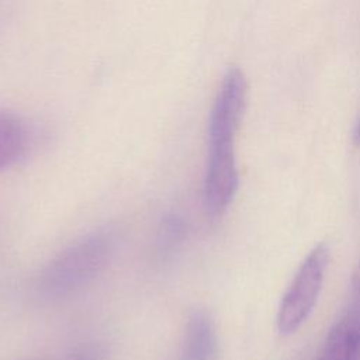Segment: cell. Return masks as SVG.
Returning a JSON list of instances; mask_svg holds the SVG:
<instances>
[{
	"label": "cell",
	"instance_id": "6da1fadb",
	"mask_svg": "<svg viewBox=\"0 0 360 360\" xmlns=\"http://www.w3.org/2000/svg\"><path fill=\"white\" fill-rule=\"evenodd\" d=\"M245 97V76L238 68H232L224 76L208 121V159L202 200L211 215L224 212L238 191L235 135L242 120Z\"/></svg>",
	"mask_w": 360,
	"mask_h": 360
},
{
	"label": "cell",
	"instance_id": "3957f363",
	"mask_svg": "<svg viewBox=\"0 0 360 360\" xmlns=\"http://www.w3.org/2000/svg\"><path fill=\"white\" fill-rule=\"evenodd\" d=\"M328 262V245L319 243L300 264L278 307L277 329L281 335L294 333L311 315L322 290Z\"/></svg>",
	"mask_w": 360,
	"mask_h": 360
},
{
	"label": "cell",
	"instance_id": "8992f818",
	"mask_svg": "<svg viewBox=\"0 0 360 360\" xmlns=\"http://www.w3.org/2000/svg\"><path fill=\"white\" fill-rule=\"evenodd\" d=\"M28 146V132L20 117L0 111V172L17 163Z\"/></svg>",
	"mask_w": 360,
	"mask_h": 360
},
{
	"label": "cell",
	"instance_id": "5b68a950",
	"mask_svg": "<svg viewBox=\"0 0 360 360\" xmlns=\"http://www.w3.org/2000/svg\"><path fill=\"white\" fill-rule=\"evenodd\" d=\"M218 339L214 322L205 311H194L186 326L183 360H217Z\"/></svg>",
	"mask_w": 360,
	"mask_h": 360
},
{
	"label": "cell",
	"instance_id": "ba28073f",
	"mask_svg": "<svg viewBox=\"0 0 360 360\" xmlns=\"http://www.w3.org/2000/svg\"><path fill=\"white\" fill-rule=\"evenodd\" d=\"M357 138H359V141H360V124H359V127H357Z\"/></svg>",
	"mask_w": 360,
	"mask_h": 360
},
{
	"label": "cell",
	"instance_id": "7a4b0ae2",
	"mask_svg": "<svg viewBox=\"0 0 360 360\" xmlns=\"http://www.w3.org/2000/svg\"><path fill=\"white\" fill-rule=\"evenodd\" d=\"M110 233H90L55 257L42 274V287L51 294H66L97 276L112 253Z\"/></svg>",
	"mask_w": 360,
	"mask_h": 360
},
{
	"label": "cell",
	"instance_id": "277c9868",
	"mask_svg": "<svg viewBox=\"0 0 360 360\" xmlns=\"http://www.w3.org/2000/svg\"><path fill=\"white\" fill-rule=\"evenodd\" d=\"M319 360H360V315L346 309L329 330Z\"/></svg>",
	"mask_w": 360,
	"mask_h": 360
},
{
	"label": "cell",
	"instance_id": "52a82bcc",
	"mask_svg": "<svg viewBox=\"0 0 360 360\" xmlns=\"http://www.w3.org/2000/svg\"><path fill=\"white\" fill-rule=\"evenodd\" d=\"M349 309L360 314V262L353 273L352 278V290H350V302Z\"/></svg>",
	"mask_w": 360,
	"mask_h": 360
}]
</instances>
